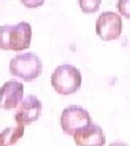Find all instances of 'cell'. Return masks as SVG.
<instances>
[{
    "mask_svg": "<svg viewBox=\"0 0 130 146\" xmlns=\"http://www.w3.org/2000/svg\"><path fill=\"white\" fill-rule=\"evenodd\" d=\"M31 40V26L27 22H20L19 24L0 27V49L23 51L28 49Z\"/></svg>",
    "mask_w": 130,
    "mask_h": 146,
    "instance_id": "obj_1",
    "label": "cell"
},
{
    "mask_svg": "<svg viewBox=\"0 0 130 146\" xmlns=\"http://www.w3.org/2000/svg\"><path fill=\"white\" fill-rule=\"evenodd\" d=\"M81 74L78 68L69 64L57 66L51 76L52 87L61 95L76 93L81 87Z\"/></svg>",
    "mask_w": 130,
    "mask_h": 146,
    "instance_id": "obj_2",
    "label": "cell"
},
{
    "mask_svg": "<svg viewBox=\"0 0 130 146\" xmlns=\"http://www.w3.org/2000/svg\"><path fill=\"white\" fill-rule=\"evenodd\" d=\"M9 69L12 76L19 77L25 81H33L40 76L42 62L35 53H21L11 60Z\"/></svg>",
    "mask_w": 130,
    "mask_h": 146,
    "instance_id": "obj_3",
    "label": "cell"
},
{
    "mask_svg": "<svg viewBox=\"0 0 130 146\" xmlns=\"http://www.w3.org/2000/svg\"><path fill=\"white\" fill-rule=\"evenodd\" d=\"M91 122L92 120L88 111L77 105H71L66 107L62 111L60 118L63 131L68 135H74L76 132L89 125Z\"/></svg>",
    "mask_w": 130,
    "mask_h": 146,
    "instance_id": "obj_4",
    "label": "cell"
},
{
    "mask_svg": "<svg viewBox=\"0 0 130 146\" xmlns=\"http://www.w3.org/2000/svg\"><path fill=\"white\" fill-rule=\"evenodd\" d=\"M123 31V22L117 13L112 11L103 12L97 19L95 31L97 35L105 41L118 39Z\"/></svg>",
    "mask_w": 130,
    "mask_h": 146,
    "instance_id": "obj_5",
    "label": "cell"
},
{
    "mask_svg": "<svg viewBox=\"0 0 130 146\" xmlns=\"http://www.w3.org/2000/svg\"><path fill=\"white\" fill-rule=\"evenodd\" d=\"M42 104L34 95H28L22 101L16 110L14 119L20 125H28L38 120L41 114Z\"/></svg>",
    "mask_w": 130,
    "mask_h": 146,
    "instance_id": "obj_6",
    "label": "cell"
},
{
    "mask_svg": "<svg viewBox=\"0 0 130 146\" xmlns=\"http://www.w3.org/2000/svg\"><path fill=\"white\" fill-rule=\"evenodd\" d=\"M23 94H24L23 84L16 80L7 81L0 88V107L8 110L15 108L23 99Z\"/></svg>",
    "mask_w": 130,
    "mask_h": 146,
    "instance_id": "obj_7",
    "label": "cell"
},
{
    "mask_svg": "<svg viewBox=\"0 0 130 146\" xmlns=\"http://www.w3.org/2000/svg\"><path fill=\"white\" fill-rule=\"evenodd\" d=\"M74 141L79 146H102L105 144V136L99 125L90 123L74 134Z\"/></svg>",
    "mask_w": 130,
    "mask_h": 146,
    "instance_id": "obj_8",
    "label": "cell"
},
{
    "mask_svg": "<svg viewBox=\"0 0 130 146\" xmlns=\"http://www.w3.org/2000/svg\"><path fill=\"white\" fill-rule=\"evenodd\" d=\"M24 135V125L9 127L0 133V146L14 145Z\"/></svg>",
    "mask_w": 130,
    "mask_h": 146,
    "instance_id": "obj_9",
    "label": "cell"
},
{
    "mask_svg": "<svg viewBox=\"0 0 130 146\" xmlns=\"http://www.w3.org/2000/svg\"><path fill=\"white\" fill-rule=\"evenodd\" d=\"M102 0H78V5L83 13L91 14L100 9Z\"/></svg>",
    "mask_w": 130,
    "mask_h": 146,
    "instance_id": "obj_10",
    "label": "cell"
},
{
    "mask_svg": "<svg viewBox=\"0 0 130 146\" xmlns=\"http://www.w3.org/2000/svg\"><path fill=\"white\" fill-rule=\"evenodd\" d=\"M117 10L126 19H130V0H118Z\"/></svg>",
    "mask_w": 130,
    "mask_h": 146,
    "instance_id": "obj_11",
    "label": "cell"
},
{
    "mask_svg": "<svg viewBox=\"0 0 130 146\" xmlns=\"http://www.w3.org/2000/svg\"><path fill=\"white\" fill-rule=\"evenodd\" d=\"M22 5L28 8V9H35V8H39L43 5L45 0H20Z\"/></svg>",
    "mask_w": 130,
    "mask_h": 146,
    "instance_id": "obj_12",
    "label": "cell"
}]
</instances>
